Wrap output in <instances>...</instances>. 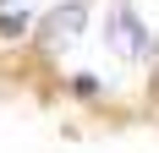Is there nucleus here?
I'll return each instance as SVG.
<instances>
[{
	"mask_svg": "<svg viewBox=\"0 0 159 153\" xmlns=\"http://www.w3.org/2000/svg\"><path fill=\"white\" fill-rule=\"evenodd\" d=\"M77 22H82V6H66V11H55L44 22V33H66V28H77Z\"/></svg>",
	"mask_w": 159,
	"mask_h": 153,
	"instance_id": "f257e3e1",
	"label": "nucleus"
},
{
	"mask_svg": "<svg viewBox=\"0 0 159 153\" xmlns=\"http://www.w3.org/2000/svg\"><path fill=\"white\" fill-rule=\"evenodd\" d=\"M0 38H22V16H0Z\"/></svg>",
	"mask_w": 159,
	"mask_h": 153,
	"instance_id": "f03ea898",
	"label": "nucleus"
}]
</instances>
